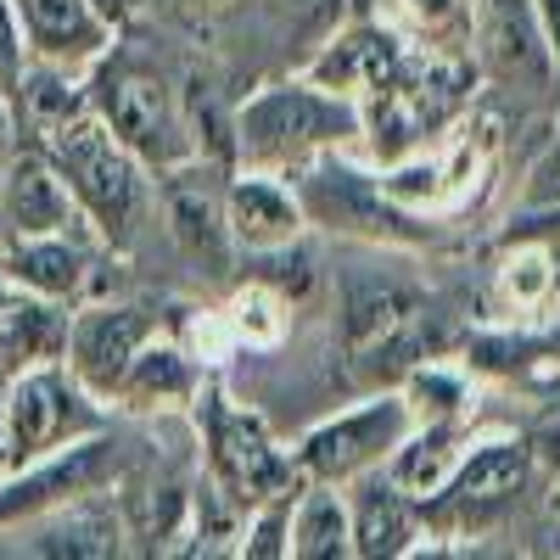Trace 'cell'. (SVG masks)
I'll return each mask as SVG.
<instances>
[{
	"mask_svg": "<svg viewBox=\"0 0 560 560\" xmlns=\"http://www.w3.org/2000/svg\"><path fill=\"white\" fill-rule=\"evenodd\" d=\"M39 135V158L57 168V179L68 185V197L79 202V213L102 230L107 242H129L135 213H140V163L124 140L90 113V102H79L73 113H57L45 124H28Z\"/></svg>",
	"mask_w": 560,
	"mask_h": 560,
	"instance_id": "1",
	"label": "cell"
},
{
	"mask_svg": "<svg viewBox=\"0 0 560 560\" xmlns=\"http://www.w3.org/2000/svg\"><path fill=\"white\" fill-rule=\"evenodd\" d=\"M364 129V113L353 96L308 84H269L236 113V152L247 168H298L319 152L342 147Z\"/></svg>",
	"mask_w": 560,
	"mask_h": 560,
	"instance_id": "2",
	"label": "cell"
},
{
	"mask_svg": "<svg viewBox=\"0 0 560 560\" xmlns=\"http://www.w3.org/2000/svg\"><path fill=\"white\" fill-rule=\"evenodd\" d=\"M84 102L135 152V163L168 174V168L197 158V140H191V129H185L179 96L152 68H140L129 57H113V45H107L96 62H90Z\"/></svg>",
	"mask_w": 560,
	"mask_h": 560,
	"instance_id": "3",
	"label": "cell"
},
{
	"mask_svg": "<svg viewBox=\"0 0 560 560\" xmlns=\"http://www.w3.org/2000/svg\"><path fill=\"white\" fill-rule=\"evenodd\" d=\"M292 197H298L303 219H314L319 230H331V236H364V242H387V247H420L427 242V224H415L420 213L398 208L382 191V179L348 168L331 152H319V158L292 168Z\"/></svg>",
	"mask_w": 560,
	"mask_h": 560,
	"instance_id": "4",
	"label": "cell"
},
{
	"mask_svg": "<svg viewBox=\"0 0 560 560\" xmlns=\"http://www.w3.org/2000/svg\"><path fill=\"white\" fill-rule=\"evenodd\" d=\"M197 420H202V438H208L213 488L236 504V510H258V504L287 499V493L298 499V488H303L298 459L275 448L269 427H264L253 409L224 404L219 393H202Z\"/></svg>",
	"mask_w": 560,
	"mask_h": 560,
	"instance_id": "5",
	"label": "cell"
},
{
	"mask_svg": "<svg viewBox=\"0 0 560 560\" xmlns=\"http://www.w3.org/2000/svg\"><path fill=\"white\" fill-rule=\"evenodd\" d=\"M84 432H102L96 398L57 359L28 364L7 382V454H0V471H23V465L68 448Z\"/></svg>",
	"mask_w": 560,
	"mask_h": 560,
	"instance_id": "6",
	"label": "cell"
},
{
	"mask_svg": "<svg viewBox=\"0 0 560 560\" xmlns=\"http://www.w3.org/2000/svg\"><path fill=\"white\" fill-rule=\"evenodd\" d=\"M415 432V409L404 398H370L364 409H348L337 420H325V427H314L303 443H298V471L303 482H325V488H342L364 471H376V465H387V454Z\"/></svg>",
	"mask_w": 560,
	"mask_h": 560,
	"instance_id": "7",
	"label": "cell"
},
{
	"mask_svg": "<svg viewBox=\"0 0 560 560\" xmlns=\"http://www.w3.org/2000/svg\"><path fill=\"white\" fill-rule=\"evenodd\" d=\"M420 337H427V314L409 287L387 275H348L342 280V342L359 364L382 359H415Z\"/></svg>",
	"mask_w": 560,
	"mask_h": 560,
	"instance_id": "8",
	"label": "cell"
},
{
	"mask_svg": "<svg viewBox=\"0 0 560 560\" xmlns=\"http://www.w3.org/2000/svg\"><path fill=\"white\" fill-rule=\"evenodd\" d=\"M7 477L12 482L0 488V527H18V522L39 516V510H51V504H68L79 493H102L118 477V454H113L107 438L84 432L68 448L23 465V471H7Z\"/></svg>",
	"mask_w": 560,
	"mask_h": 560,
	"instance_id": "9",
	"label": "cell"
},
{
	"mask_svg": "<svg viewBox=\"0 0 560 560\" xmlns=\"http://www.w3.org/2000/svg\"><path fill=\"white\" fill-rule=\"evenodd\" d=\"M533 477V448L522 438H499V443H482L471 454H459L454 477L420 504V516L432 522H454V527H471L482 516H493V510H504L510 499H516Z\"/></svg>",
	"mask_w": 560,
	"mask_h": 560,
	"instance_id": "10",
	"label": "cell"
},
{
	"mask_svg": "<svg viewBox=\"0 0 560 560\" xmlns=\"http://www.w3.org/2000/svg\"><path fill=\"white\" fill-rule=\"evenodd\" d=\"M152 337V314L129 308V303H96L79 308L68 319V342H62V364L68 376L90 393V398H113L129 359L140 353V342Z\"/></svg>",
	"mask_w": 560,
	"mask_h": 560,
	"instance_id": "11",
	"label": "cell"
},
{
	"mask_svg": "<svg viewBox=\"0 0 560 560\" xmlns=\"http://www.w3.org/2000/svg\"><path fill=\"white\" fill-rule=\"evenodd\" d=\"M12 7L28 39V57L45 68L90 73V62L113 45V28L90 12V0H12Z\"/></svg>",
	"mask_w": 560,
	"mask_h": 560,
	"instance_id": "12",
	"label": "cell"
},
{
	"mask_svg": "<svg viewBox=\"0 0 560 560\" xmlns=\"http://www.w3.org/2000/svg\"><path fill=\"white\" fill-rule=\"evenodd\" d=\"M28 555H68V560H107L124 555V516L102 493H79L68 504H51L39 516L18 522Z\"/></svg>",
	"mask_w": 560,
	"mask_h": 560,
	"instance_id": "13",
	"label": "cell"
},
{
	"mask_svg": "<svg viewBox=\"0 0 560 560\" xmlns=\"http://www.w3.org/2000/svg\"><path fill=\"white\" fill-rule=\"evenodd\" d=\"M477 45L482 62L510 84H549L555 73L533 0H477Z\"/></svg>",
	"mask_w": 560,
	"mask_h": 560,
	"instance_id": "14",
	"label": "cell"
},
{
	"mask_svg": "<svg viewBox=\"0 0 560 560\" xmlns=\"http://www.w3.org/2000/svg\"><path fill=\"white\" fill-rule=\"evenodd\" d=\"M404 68V45L387 34V28H348V34H331L325 51L314 57L308 79L319 90H337V96H353V102H370L376 90H387Z\"/></svg>",
	"mask_w": 560,
	"mask_h": 560,
	"instance_id": "15",
	"label": "cell"
},
{
	"mask_svg": "<svg viewBox=\"0 0 560 560\" xmlns=\"http://www.w3.org/2000/svg\"><path fill=\"white\" fill-rule=\"evenodd\" d=\"M224 224H230V242H236V247L269 253V247L298 242L303 208H298L287 179H275L269 168H253V174H242L224 191Z\"/></svg>",
	"mask_w": 560,
	"mask_h": 560,
	"instance_id": "16",
	"label": "cell"
},
{
	"mask_svg": "<svg viewBox=\"0 0 560 560\" xmlns=\"http://www.w3.org/2000/svg\"><path fill=\"white\" fill-rule=\"evenodd\" d=\"M79 202L68 197V185L57 179V168L39 152H23L7 168V185H0V224L12 236H68V224H79Z\"/></svg>",
	"mask_w": 560,
	"mask_h": 560,
	"instance_id": "17",
	"label": "cell"
},
{
	"mask_svg": "<svg viewBox=\"0 0 560 560\" xmlns=\"http://www.w3.org/2000/svg\"><path fill=\"white\" fill-rule=\"evenodd\" d=\"M415 522H420V504L382 471H364L353 477V499H348V538H353V555H404L409 538H415Z\"/></svg>",
	"mask_w": 560,
	"mask_h": 560,
	"instance_id": "18",
	"label": "cell"
},
{
	"mask_svg": "<svg viewBox=\"0 0 560 560\" xmlns=\"http://www.w3.org/2000/svg\"><path fill=\"white\" fill-rule=\"evenodd\" d=\"M0 280L28 298L68 303L84 292V253L68 236H0Z\"/></svg>",
	"mask_w": 560,
	"mask_h": 560,
	"instance_id": "19",
	"label": "cell"
},
{
	"mask_svg": "<svg viewBox=\"0 0 560 560\" xmlns=\"http://www.w3.org/2000/svg\"><path fill=\"white\" fill-rule=\"evenodd\" d=\"M213 174L202 168H191L185 174V163L179 168H168V179H163V213H168V224H174V242L191 253V258H208L213 269H224V247H230V224H224V197L208 185Z\"/></svg>",
	"mask_w": 560,
	"mask_h": 560,
	"instance_id": "20",
	"label": "cell"
},
{
	"mask_svg": "<svg viewBox=\"0 0 560 560\" xmlns=\"http://www.w3.org/2000/svg\"><path fill=\"white\" fill-rule=\"evenodd\" d=\"M68 314L51 298H0V364L28 370L45 359H62Z\"/></svg>",
	"mask_w": 560,
	"mask_h": 560,
	"instance_id": "21",
	"label": "cell"
},
{
	"mask_svg": "<svg viewBox=\"0 0 560 560\" xmlns=\"http://www.w3.org/2000/svg\"><path fill=\"white\" fill-rule=\"evenodd\" d=\"M191 393H197L191 353L174 348V342L147 337V342H140V353L129 359V370H124V382H118L113 398L124 409H158V404H179V398H191Z\"/></svg>",
	"mask_w": 560,
	"mask_h": 560,
	"instance_id": "22",
	"label": "cell"
},
{
	"mask_svg": "<svg viewBox=\"0 0 560 560\" xmlns=\"http://www.w3.org/2000/svg\"><path fill=\"white\" fill-rule=\"evenodd\" d=\"M459 427L454 420H432L427 432H409L393 454H387V477L415 499V504H427L448 477H454V465H459Z\"/></svg>",
	"mask_w": 560,
	"mask_h": 560,
	"instance_id": "23",
	"label": "cell"
},
{
	"mask_svg": "<svg viewBox=\"0 0 560 560\" xmlns=\"http://www.w3.org/2000/svg\"><path fill=\"white\" fill-rule=\"evenodd\" d=\"M292 555H303V560L353 555L348 504H342L337 493H303V499H298V516H292Z\"/></svg>",
	"mask_w": 560,
	"mask_h": 560,
	"instance_id": "24",
	"label": "cell"
},
{
	"mask_svg": "<svg viewBox=\"0 0 560 560\" xmlns=\"http://www.w3.org/2000/svg\"><path fill=\"white\" fill-rule=\"evenodd\" d=\"M465 364L493 370V376H510V370H527V364H560V325L533 337H477L465 342Z\"/></svg>",
	"mask_w": 560,
	"mask_h": 560,
	"instance_id": "25",
	"label": "cell"
},
{
	"mask_svg": "<svg viewBox=\"0 0 560 560\" xmlns=\"http://www.w3.org/2000/svg\"><path fill=\"white\" fill-rule=\"evenodd\" d=\"M382 191L409 208V213H427L438 202H448V168L443 158H415V163H398L393 174H382Z\"/></svg>",
	"mask_w": 560,
	"mask_h": 560,
	"instance_id": "26",
	"label": "cell"
},
{
	"mask_svg": "<svg viewBox=\"0 0 560 560\" xmlns=\"http://www.w3.org/2000/svg\"><path fill=\"white\" fill-rule=\"evenodd\" d=\"M280 308H287V298L269 292L264 280H247V292L230 303V325H236V337L269 348V342H280V331H287V314Z\"/></svg>",
	"mask_w": 560,
	"mask_h": 560,
	"instance_id": "27",
	"label": "cell"
},
{
	"mask_svg": "<svg viewBox=\"0 0 560 560\" xmlns=\"http://www.w3.org/2000/svg\"><path fill=\"white\" fill-rule=\"evenodd\" d=\"M510 247H516V253L504 258V292H510V303L533 308V303H544V298L555 292L549 247H544V242H510Z\"/></svg>",
	"mask_w": 560,
	"mask_h": 560,
	"instance_id": "28",
	"label": "cell"
},
{
	"mask_svg": "<svg viewBox=\"0 0 560 560\" xmlns=\"http://www.w3.org/2000/svg\"><path fill=\"white\" fill-rule=\"evenodd\" d=\"M465 398H471V393H465V382L454 376V370H438V364L409 370V398H404L409 409H432L438 420H454Z\"/></svg>",
	"mask_w": 560,
	"mask_h": 560,
	"instance_id": "29",
	"label": "cell"
},
{
	"mask_svg": "<svg viewBox=\"0 0 560 560\" xmlns=\"http://www.w3.org/2000/svg\"><path fill=\"white\" fill-rule=\"evenodd\" d=\"M23 73H28V39H23L18 7H12V0H0V102H7V107H18Z\"/></svg>",
	"mask_w": 560,
	"mask_h": 560,
	"instance_id": "30",
	"label": "cell"
},
{
	"mask_svg": "<svg viewBox=\"0 0 560 560\" xmlns=\"http://www.w3.org/2000/svg\"><path fill=\"white\" fill-rule=\"evenodd\" d=\"M242 549L247 555H292V493L258 504V522L242 538Z\"/></svg>",
	"mask_w": 560,
	"mask_h": 560,
	"instance_id": "31",
	"label": "cell"
},
{
	"mask_svg": "<svg viewBox=\"0 0 560 560\" xmlns=\"http://www.w3.org/2000/svg\"><path fill=\"white\" fill-rule=\"evenodd\" d=\"M348 7H353V0H292L298 39H303V45H325V39H331V34L342 28Z\"/></svg>",
	"mask_w": 560,
	"mask_h": 560,
	"instance_id": "32",
	"label": "cell"
},
{
	"mask_svg": "<svg viewBox=\"0 0 560 560\" xmlns=\"http://www.w3.org/2000/svg\"><path fill=\"white\" fill-rule=\"evenodd\" d=\"M398 7L415 28H427V34H448V28L465 23V0H398Z\"/></svg>",
	"mask_w": 560,
	"mask_h": 560,
	"instance_id": "33",
	"label": "cell"
},
{
	"mask_svg": "<svg viewBox=\"0 0 560 560\" xmlns=\"http://www.w3.org/2000/svg\"><path fill=\"white\" fill-rule=\"evenodd\" d=\"M510 242H560V202L533 208V213H522V219H510L504 247H510Z\"/></svg>",
	"mask_w": 560,
	"mask_h": 560,
	"instance_id": "34",
	"label": "cell"
},
{
	"mask_svg": "<svg viewBox=\"0 0 560 560\" xmlns=\"http://www.w3.org/2000/svg\"><path fill=\"white\" fill-rule=\"evenodd\" d=\"M522 443L533 448V459H544V465H555V471H560V404H549L544 415H533V427H527Z\"/></svg>",
	"mask_w": 560,
	"mask_h": 560,
	"instance_id": "35",
	"label": "cell"
},
{
	"mask_svg": "<svg viewBox=\"0 0 560 560\" xmlns=\"http://www.w3.org/2000/svg\"><path fill=\"white\" fill-rule=\"evenodd\" d=\"M533 202L538 208H549V202H560V147L538 163V174H533Z\"/></svg>",
	"mask_w": 560,
	"mask_h": 560,
	"instance_id": "36",
	"label": "cell"
},
{
	"mask_svg": "<svg viewBox=\"0 0 560 560\" xmlns=\"http://www.w3.org/2000/svg\"><path fill=\"white\" fill-rule=\"evenodd\" d=\"M140 7H147V0H90V12H96L113 34H124V28L140 18Z\"/></svg>",
	"mask_w": 560,
	"mask_h": 560,
	"instance_id": "37",
	"label": "cell"
},
{
	"mask_svg": "<svg viewBox=\"0 0 560 560\" xmlns=\"http://www.w3.org/2000/svg\"><path fill=\"white\" fill-rule=\"evenodd\" d=\"M533 12H538V28H544V39H549V57H555V68H560V0H533Z\"/></svg>",
	"mask_w": 560,
	"mask_h": 560,
	"instance_id": "38",
	"label": "cell"
},
{
	"mask_svg": "<svg viewBox=\"0 0 560 560\" xmlns=\"http://www.w3.org/2000/svg\"><path fill=\"white\" fill-rule=\"evenodd\" d=\"M179 7H191V12H230V7H242V0H179Z\"/></svg>",
	"mask_w": 560,
	"mask_h": 560,
	"instance_id": "39",
	"label": "cell"
},
{
	"mask_svg": "<svg viewBox=\"0 0 560 560\" xmlns=\"http://www.w3.org/2000/svg\"><path fill=\"white\" fill-rule=\"evenodd\" d=\"M0 454H7V387H0Z\"/></svg>",
	"mask_w": 560,
	"mask_h": 560,
	"instance_id": "40",
	"label": "cell"
},
{
	"mask_svg": "<svg viewBox=\"0 0 560 560\" xmlns=\"http://www.w3.org/2000/svg\"><path fill=\"white\" fill-rule=\"evenodd\" d=\"M549 275H555V292H560V242L549 247Z\"/></svg>",
	"mask_w": 560,
	"mask_h": 560,
	"instance_id": "41",
	"label": "cell"
}]
</instances>
